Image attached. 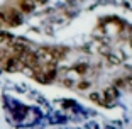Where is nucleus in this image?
Listing matches in <instances>:
<instances>
[{
    "mask_svg": "<svg viewBox=\"0 0 132 129\" xmlns=\"http://www.w3.org/2000/svg\"><path fill=\"white\" fill-rule=\"evenodd\" d=\"M0 17H2L9 26H17V24L20 22V16L17 14L15 10H5V12L0 14Z\"/></svg>",
    "mask_w": 132,
    "mask_h": 129,
    "instance_id": "f257e3e1",
    "label": "nucleus"
},
{
    "mask_svg": "<svg viewBox=\"0 0 132 129\" xmlns=\"http://www.w3.org/2000/svg\"><path fill=\"white\" fill-rule=\"evenodd\" d=\"M105 95H107V100H113L117 97V92H115V88H107L105 90Z\"/></svg>",
    "mask_w": 132,
    "mask_h": 129,
    "instance_id": "f03ea898",
    "label": "nucleus"
},
{
    "mask_svg": "<svg viewBox=\"0 0 132 129\" xmlns=\"http://www.w3.org/2000/svg\"><path fill=\"white\" fill-rule=\"evenodd\" d=\"M7 41H10V36H9L7 32L0 31V43H7Z\"/></svg>",
    "mask_w": 132,
    "mask_h": 129,
    "instance_id": "7ed1b4c3",
    "label": "nucleus"
},
{
    "mask_svg": "<svg viewBox=\"0 0 132 129\" xmlns=\"http://www.w3.org/2000/svg\"><path fill=\"white\" fill-rule=\"evenodd\" d=\"M78 87H80L81 90H85V88H90V82H81V83H80Z\"/></svg>",
    "mask_w": 132,
    "mask_h": 129,
    "instance_id": "20e7f679",
    "label": "nucleus"
},
{
    "mask_svg": "<svg viewBox=\"0 0 132 129\" xmlns=\"http://www.w3.org/2000/svg\"><path fill=\"white\" fill-rule=\"evenodd\" d=\"M92 100H100V97H98V94H92Z\"/></svg>",
    "mask_w": 132,
    "mask_h": 129,
    "instance_id": "39448f33",
    "label": "nucleus"
}]
</instances>
